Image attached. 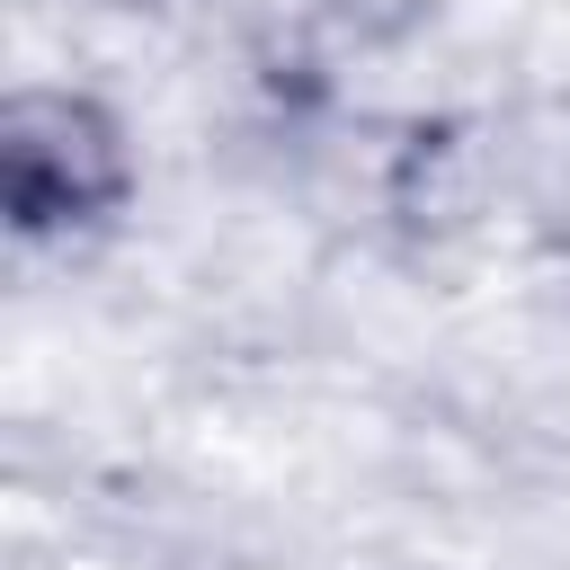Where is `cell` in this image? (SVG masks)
Here are the masks:
<instances>
[{
  "label": "cell",
  "mask_w": 570,
  "mask_h": 570,
  "mask_svg": "<svg viewBox=\"0 0 570 570\" xmlns=\"http://www.w3.org/2000/svg\"><path fill=\"white\" fill-rule=\"evenodd\" d=\"M0 187H9V223L27 240H80L134 205L142 160H134V134L107 98L18 89L0 116Z\"/></svg>",
  "instance_id": "cell-1"
},
{
  "label": "cell",
  "mask_w": 570,
  "mask_h": 570,
  "mask_svg": "<svg viewBox=\"0 0 570 570\" xmlns=\"http://www.w3.org/2000/svg\"><path fill=\"white\" fill-rule=\"evenodd\" d=\"M312 9H321V27H330V36H347V45L383 53V45H410V36H428L445 0H312Z\"/></svg>",
  "instance_id": "cell-2"
}]
</instances>
